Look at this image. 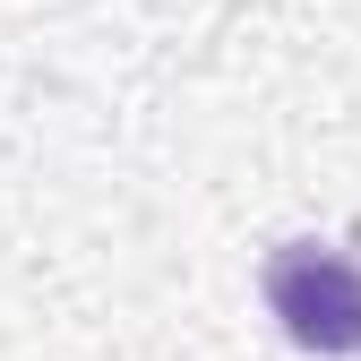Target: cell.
I'll use <instances>...</instances> for the list:
<instances>
[{
	"label": "cell",
	"mask_w": 361,
	"mask_h": 361,
	"mask_svg": "<svg viewBox=\"0 0 361 361\" xmlns=\"http://www.w3.org/2000/svg\"><path fill=\"white\" fill-rule=\"evenodd\" d=\"M267 310L301 353H361V267L319 241H284L267 258Z\"/></svg>",
	"instance_id": "cell-1"
}]
</instances>
